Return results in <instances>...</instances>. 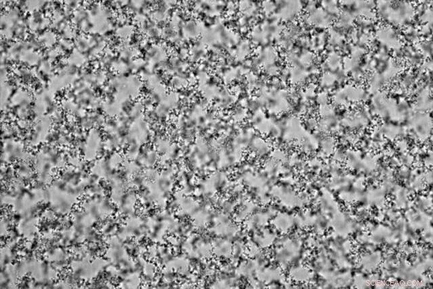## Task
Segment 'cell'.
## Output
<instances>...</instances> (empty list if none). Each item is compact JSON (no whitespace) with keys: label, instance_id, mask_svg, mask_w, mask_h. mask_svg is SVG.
Here are the masks:
<instances>
[{"label":"cell","instance_id":"obj_1","mask_svg":"<svg viewBox=\"0 0 433 289\" xmlns=\"http://www.w3.org/2000/svg\"><path fill=\"white\" fill-rule=\"evenodd\" d=\"M377 5V15L381 20L392 26H405L414 18L416 10L410 3L398 2H379Z\"/></svg>","mask_w":433,"mask_h":289},{"label":"cell","instance_id":"obj_2","mask_svg":"<svg viewBox=\"0 0 433 289\" xmlns=\"http://www.w3.org/2000/svg\"><path fill=\"white\" fill-rule=\"evenodd\" d=\"M104 138L105 136L101 129L92 128L87 131L81 150L82 159L91 164L105 155Z\"/></svg>","mask_w":433,"mask_h":289},{"label":"cell","instance_id":"obj_3","mask_svg":"<svg viewBox=\"0 0 433 289\" xmlns=\"http://www.w3.org/2000/svg\"><path fill=\"white\" fill-rule=\"evenodd\" d=\"M138 194L137 191L129 188L116 205L117 215L123 219L137 214Z\"/></svg>","mask_w":433,"mask_h":289},{"label":"cell","instance_id":"obj_4","mask_svg":"<svg viewBox=\"0 0 433 289\" xmlns=\"http://www.w3.org/2000/svg\"><path fill=\"white\" fill-rule=\"evenodd\" d=\"M51 25V18L39 10L32 12L28 16V26L31 34L40 36L45 31L49 30Z\"/></svg>","mask_w":433,"mask_h":289},{"label":"cell","instance_id":"obj_5","mask_svg":"<svg viewBox=\"0 0 433 289\" xmlns=\"http://www.w3.org/2000/svg\"><path fill=\"white\" fill-rule=\"evenodd\" d=\"M106 119L107 116L101 110L87 111L85 114L77 120V124L85 131L92 128L101 129Z\"/></svg>","mask_w":433,"mask_h":289},{"label":"cell","instance_id":"obj_6","mask_svg":"<svg viewBox=\"0 0 433 289\" xmlns=\"http://www.w3.org/2000/svg\"><path fill=\"white\" fill-rule=\"evenodd\" d=\"M159 159L160 155L153 144H146L142 146L139 156L136 161L139 164L142 169H144L155 167L158 165Z\"/></svg>","mask_w":433,"mask_h":289},{"label":"cell","instance_id":"obj_7","mask_svg":"<svg viewBox=\"0 0 433 289\" xmlns=\"http://www.w3.org/2000/svg\"><path fill=\"white\" fill-rule=\"evenodd\" d=\"M213 255L217 259L227 261L233 254V243L230 239L215 236L212 238Z\"/></svg>","mask_w":433,"mask_h":289},{"label":"cell","instance_id":"obj_8","mask_svg":"<svg viewBox=\"0 0 433 289\" xmlns=\"http://www.w3.org/2000/svg\"><path fill=\"white\" fill-rule=\"evenodd\" d=\"M15 166L19 178L22 179L28 186L34 184L36 173L31 161H19Z\"/></svg>","mask_w":433,"mask_h":289},{"label":"cell","instance_id":"obj_9","mask_svg":"<svg viewBox=\"0 0 433 289\" xmlns=\"http://www.w3.org/2000/svg\"><path fill=\"white\" fill-rule=\"evenodd\" d=\"M205 44L202 40H197L192 44L189 50V61L190 63H197L201 60L205 59L207 55V49Z\"/></svg>","mask_w":433,"mask_h":289},{"label":"cell","instance_id":"obj_10","mask_svg":"<svg viewBox=\"0 0 433 289\" xmlns=\"http://www.w3.org/2000/svg\"><path fill=\"white\" fill-rule=\"evenodd\" d=\"M40 43L43 46L44 49H49V48H55L59 41V37L57 33L53 30H49L45 31L40 36H38Z\"/></svg>","mask_w":433,"mask_h":289},{"label":"cell","instance_id":"obj_11","mask_svg":"<svg viewBox=\"0 0 433 289\" xmlns=\"http://www.w3.org/2000/svg\"><path fill=\"white\" fill-rule=\"evenodd\" d=\"M188 77L189 75H187L186 72L175 74L171 77L168 87L174 91L183 89L188 84Z\"/></svg>","mask_w":433,"mask_h":289},{"label":"cell","instance_id":"obj_12","mask_svg":"<svg viewBox=\"0 0 433 289\" xmlns=\"http://www.w3.org/2000/svg\"><path fill=\"white\" fill-rule=\"evenodd\" d=\"M314 37L310 38L309 47L312 51L317 53L322 51L324 46H326V42H328V35L325 32H319Z\"/></svg>","mask_w":433,"mask_h":289},{"label":"cell","instance_id":"obj_13","mask_svg":"<svg viewBox=\"0 0 433 289\" xmlns=\"http://www.w3.org/2000/svg\"><path fill=\"white\" fill-rule=\"evenodd\" d=\"M149 182L147 180L142 172L134 175L128 181L129 188L133 189L136 191H139L140 189L144 188Z\"/></svg>","mask_w":433,"mask_h":289},{"label":"cell","instance_id":"obj_14","mask_svg":"<svg viewBox=\"0 0 433 289\" xmlns=\"http://www.w3.org/2000/svg\"><path fill=\"white\" fill-rule=\"evenodd\" d=\"M43 55L45 59L51 61L52 63L59 61V59H61L60 57L62 56L56 47L45 49Z\"/></svg>","mask_w":433,"mask_h":289},{"label":"cell","instance_id":"obj_15","mask_svg":"<svg viewBox=\"0 0 433 289\" xmlns=\"http://www.w3.org/2000/svg\"><path fill=\"white\" fill-rule=\"evenodd\" d=\"M142 173H143L148 181H149V182H154L158 177L160 171H159L158 167H150L143 169Z\"/></svg>","mask_w":433,"mask_h":289},{"label":"cell","instance_id":"obj_16","mask_svg":"<svg viewBox=\"0 0 433 289\" xmlns=\"http://www.w3.org/2000/svg\"><path fill=\"white\" fill-rule=\"evenodd\" d=\"M57 213H56L55 211H54L53 209H50V208H46V209H44V211H42L41 213V219H44V220L48 221H55L56 219L58 218Z\"/></svg>","mask_w":433,"mask_h":289},{"label":"cell","instance_id":"obj_17","mask_svg":"<svg viewBox=\"0 0 433 289\" xmlns=\"http://www.w3.org/2000/svg\"><path fill=\"white\" fill-rule=\"evenodd\" d=\"M246 113L243 108H238L233 113V118L237 122H241L245 118Z\"/></svg>","mask_w":433,"mask_h":289}]
</instances>
